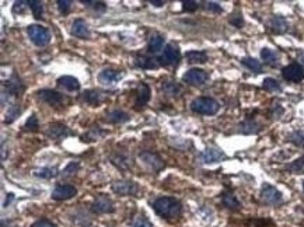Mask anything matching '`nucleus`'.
I'll return each mask as SVG.
<instances>
[{
  "instance_id": "f257e3e1",
  "label": "nucleus",
  "mask_w": 304,
  "mask_h": 227,
  "mask_svg": "<svg viewBox=\"0 0 304 227\" xmlns=\"http://www.w3.org/2000/svg\"><path fill=\"white\" fill-rule=\"evenodd\" d=\"M153 209L156 210L158 216L166 217V219H175L181 215L182 206L175 198H170V196H163L158 198L153 202Z\"/></svg>"
},
{
  "instance_id": "f03ea898",
  "label": "nucleus",
  "mask_w": 304,
  "mask_h": 227,
  "mask_svg": "<svg viewBox=\"0 0 304 227\" xmlns=\"http://www.w3.org/2000/svg\"><path fill=\"white\" fill-rule=\"evenodd\" d=\"M220 105L212 97H198L191 103V110L202 115H215L219 111Z\"/></svg>"
},
{
  "instance_id": "7ed1b4c3",
  "label": "nucleus",
  "mask_w": 304,
  "mask_h": 227,
  "mask_svg": "<svg viewBox=\"0 0 304 227\" xmlns=\"http://www.w3.org/2000/svg\"><path fill=\"white\" fill-rule=\"evenodd\" d=\"M28 35L37 46H46L51 41L49 31L45 27L37 25V24H32L28 27Z\"/></svg>"
},
{
  "instance_id": "20e7f679",
  "label": "nucleus",
  "mask_w": 304,
  "mask_h": 227,
  "mask_svg": "<svg viewBox=\"0 0 304 227\" xmlns=\"http://www.w3.org/2000/svg\"><path fill=\"white\" fill-rule=\"evenodd\" d=\"M261 199H262L263 204L272 205V206L281 205L283 202V196L281 194V191L276 189L273 185H269V184H265L262 186V189H261Z\"/></svg>"
},
{
  "instance_id": "39448f33",
  "label": "nucleus",
  "mask_w": 304,
  "mask_h": 227,
  "mask_svg": "<svg viewBox=\"0 0 304 227\" xmlns=\"http://www.w3.org/2000/svg\"><path fill=\"white\" fill-rule=\"evenodd\" d=\"M181 59V53L177 45L174 44H168L167 46L164 48V51L160 56V65H164V66H173V65H177Z\"/></svg>"
},
{
  "instance_id": "423d86ee",
  "label": "nucleus",
  "mask_w": 304,
  "mask_h": 227,
  "mask_svg": "<svg viewBox=\"0 0 304 227\" xmlns=\"http://www.w3.org/2000/svg\"><path fill=\"white\" fill-rule=\"evenodd\" d=\"M282 76L284 80L292 83H300L304 79V68L299 63H292L287 65L282 69Z\"/></svg>"
},
{
  "instance_id": "0eeeda50",
  "label": "nucleus",
  "mask_w": 304,
  "mask_h": 227,
  "mask_svg": "<svg viewBox=\"0 0 304 227\" xmlns=\"http://www.w3.org/2000/svg\"><path fill=\"white\" fill-rule=\"evenodd\" d=\"M38 97L41 101L46 103L51 107H59V105H63L65 101H67V98L63 94L58 93L55 90H48V89L38 91Z\"/></svg>"
},
{
  "instance_id": "6e6552de",
  "label": "nucleus",
  "mask_w": 304,
  "mask_h": 227,
  "mask_svg": "<svg viewBox=\"0 0 304 227\" xmlns=\"http://www.w3.org/2000/svg\"><path fill=\"white\" fill-rule=\"evenodd\" d=\"M182 79H184V82L192 84V86H202V84L208 82L209 74L202 69H191L184 74Z\"/></svg>"
},
{
  "instance_id": "1a4fd4ad",
  "label": "nucleus",
  "mask_w": 304,
  "mask_h": 227,
  "mask_svg": "<svg viewBox=\"0 0 304 227\" xmlns=\"http://www.w3.org/2000/svg\"><path fill=\"white\" fill-rule=\"evenodd\" d=\"M224 159H226V155L221 150L216 149V147H208L199 155V161L200 163H205V164L219 163V161L224 160Z\"/></svg>"
},
{
  "instance_id": "9d476101",
  "label": "nucleus",
  "mask_w": 304,
  "mask_h": 227,
  "mask_svg": "<svg viewBox=\"0 0 304 227\" xmlns=\"http://www.w3.org/2000/svg\"><path fill=\"white\" fill-rule=\"evenodd\" d=\"M112 191L122 196L136 195L139 186L136 182H132V181H116L112 184Z\"/></svg>"
},
{
  "instance_id": "9b49d317",
  "label": "nucleus",
  "mask_w": 304,
  "mask_h": 227,
  "mask_svg": "<svg viewBox=\"0 0 304 227\" xmlns=\"http://www.w3.org/2000/svg\"><path fill=\"white\" fill-rule=\"evenodd\" d=\"M76 194H77L76 186L69 185V184H59L55 186V189L52 191V198L55 201H66V199L73 198Z\"/></svg>"
},
{
  "instance_id": "f8f14e48",
  "label": "nucleus",
  "mask_w": 304,
  "mask_h": 227,
  "mask_svg": "<svg viewBox=\"0 0 304 227\" xmlns=\"http://www.w3.org/2000/svg\"><path fill=\"white\" fill-rule=\"evenodd\" d=\"M139 157H140V160H142L152 171H154V173H158L160 170L164 168V161H163L157 155H154V153L145 152V153H142Z\"/></svg>"
},
{
  "instance_id": "ddd939ff",
  "label": "nucleus",
  "mask_w": 304,
  "mask_h": 227,
  "mask_svg": "<svg viewBox=\"0 0 304 227\" xmlns=\"http://www.w3.org/2000/svg\"><path fill=\"white\" fill-rule=\"evenodd\" d=\"M93 210L95 213H111L114 212V204L108 196H98L93 204Z\"/></svg>"
},
{
  "instance_id": "4468645a",
  "label": "nucleus",
  "mask_w": 304,
  "mask_h": 227,
  "mask_svg": "<svg viewBox=\"0 0 304 227\" xmlns=\"http://www.w3.org/2000/svg\"><path fill=\"white\" fill-rule=\"evenodd\" d=\"M72 35H74L76 38H80V40H88L90 38V28L87 25V23L82 19H77L73 21L72 24Z\"/></svg>"
},
{
  "instance_id": "2eb2a0df",
  "label": "nucleus",
  "mask_w": 304,
  "mask_h": 227,
  "mask_svg": "<svg viewBox=\"0 0 304 227\" xmlns=\"http://www.w3.org/2000/svg\"><path fill=\"white\" fill-rule=\"evenodd\" d=\"M268 27L275 34H284L289 28V24L282 16H273V17H271V20L268 21Z\"/></svg>"
},
{
  "instance_id": "dca6fc26",
  "label": "nucleus",
  "mask_w": 304,
  "mask_h": 227,
  "mask_svg": "<svg viewBox=\"0 0 304 227\" xmlns=\"http://www.w3.org/2000/svg\"><path fill=\"white\" fill-rule=\"evenodd\" d=\"M122 79V74L114 70V69H104L103 72L98 74V80L101 84L105 86H111V84H115L116 82H119Z\"/></svg>"
},
{
  "instance_id": "f3484780",
  "label": "nucleus",
  "mask_w": 304,
  "mask_h": 227,
  "mask_svg": "<svg viewBox=\"0 0 304 227\" xmlns=\"http://www.w3.org/2000/svg\"><path fill=\"white\" fill-rule=\"evenodd\" d=\"M46 134L52 139H63V137L70 135V131H69L67 126H65L63 124H51L48 126Z\"/></svg>"
},
{
  "instance_id": "a211bd4d",
  "label": "nucleus",
  "mask_w": 304,
  "mask_h": 227,
  "mask_svg": "<svg viewBox=\"0 0 304 227\" xmlns=\"http://www.w3.org/2000/svg\"><path fill=\"white\" fill-rule=\"evenodd\" d=\"M58 86H61L67 91H77L80 89L79 80L76 77H72V76H62V77H59L58 79Z\"/></svg>"
},
{
  "instance_id": "6ab92c4d",
  "label": "nucleus",
  "mask_w": 304,
  "mask_h": 227,
  "mask_svg": "<svg viewBox=\"0 0 304 227\" xmlns=\"http://www.w3.org/2000/svg\"><path fill=\"white\" fill-rule=\"evenodd\" d=\"M6 89H7V93L11 95H20L24 91V84L21 83V80L14 74L11 79H9L6 82Z\"/></svg>"
},
{
  "instance_id": "aec40b11",
  "label": "nucleus",
  "mask_w": 304,
  "mask_h": 227,
  "mask_svg": "<svg viewBox=\"0 0 304 227\" xmlns=\"http://www.w3.org/2000/svg\"><path fill=\"white\" fill-rule=\"evenodd\" d=\"M261 58H262V61H265V63H268L271 66H278L279 61H281L279 53L275 52L273 49H269V48H263L261 51Z\"/></svg>"
},
{
  "instance_id": "412c9836",
  "label": "nucleus",
  "mask_w": 304,
  "mask_h": 227,
  "mask_svg": "<svg viewBox=\"0 0 304 227\" xmlns=\"http://www.w3.org/2000/svg\"><path fill=\"white\" fill-rule=\"evenodd\" d=\"M107 121L111 124H124L126 121H129V114L119 111V110H114L107 114Z\"/></svg>"
},
{
  "instance_id": "4be33fe9",
  "label": "nucleus",
  "mask_w": 304,
  "mask_h": 227,
  "mask_svg": "<svg viewBox=\"0 0 304 227\" xmlns=\"http://www.w3.org/2000/svg\"><path fill=\"white\" fill-rule=\"evenodd\" d=\"M149 100H150V89H149V86H147V84L142 83V84L139 86V89H137L136 105H139V107H143V105H145Z\"/></svg>"
},
{
  "instance_id": "5701e85b",
  "label": "nucleus",
  "mask_w": 304,
  "mask_h": 227,
  "mask_svg": "<svg viewBox=\"0 0 304 227\" xmlns=\"http://www.w3.org/2000/svg\"><path fill=\"white\" fill-rule=\"evenodd\" d=\"M136 66L142 68V69H157L160 66V63L157 62V59H153V58H147V56H137L135 59Z\"/></svg>"
},
{
  "instance_id": "b1692460",
  "label": "nucleus",
  "mask_w": 304,
  "mask_h": 227,
  "mask_svg": "<svg viewBox=\"0 0 304 227\" xmlns=\"http://www.w3.org/2000/svg\"><path fill=\"white\" fill-rule=\"evenodd\" d=\"M83 100L87 104H90V105H98V104L104 100V97H103V93H100V91L87 90V91L83 93Z\"/></svg>"
},
{
  "instance_id": "393cba45",
  "label": "nucleus",
  "mask_w": 304,
  "mask_h": 227,
  "mask_svg": "<svg viewBox=\"0 0 304 227\" xmlns=\"http://www.w3.org/2000/svg\"><path fill=\"white\" fill-rule=\"evenodd\" d=\"M164 48V38L161 35H152L149 40V51L152 53H158Z\"/></svg>"
},
{
  "instance_id": "a878e982",
  "label": "nucleus",
  "mask_w": 304,
  "mask_h": 227,
  "mask_svg": "<svg viewBox=\"0 0 304 227\" xmlns=\"http://www.w3.org/2000/svg\"><path fill=\"white\" fill-rule=\"evenodd\" d=\"M189 63H205L208 61V55L203 51H189L185 55Z\"/></svg>"
},
{
  "instance_id": "bb28decb",
  "label": "nucleus",
  "mask_w": 304,
  "mask_h": 227,
  "mask_svg": "<svg viewBox=\"0 0 304 227\" xmlns=\"http://www.w3.org/2000/svg\"><path fill=\"white\" fill-rule=\"evenodd\" d=\"M221 202L226 207H229L231 210H239L240 209V202L236 196L233 194H223V198H221Z\"/></svg>"
},
{
  "instance_id": "cd10ccee",
  "label": "nucleus",
  "mask_w": 304,
  "mask_h": 227,
  "mask_svg": "<svg viewBox=\"0 0 304 227\" xmlns=\"http://www.w3.org/2000/svg\"><path fill=\"white\" fill-rule=\"evenodd\" d=\"M28 7L31 9L32 14L37 20H41L42 14H43V4L40 0H30L28 1Z\"/></svg>"
},
{
  "instance_id": "c85d7f7f",
  "label": "nucleus",
  "mask_w": 304,
  "mask_h": 227,
  "mask_svg": "<svg viewBox=\"0 0 304 227\" xmlns=\"http://www.w3.org/2000/svg\"><path fill=\"white\" fill-rule=\"evenodd\" d=\"M242 65L244 66H247L250 70L255 73H261L262 72V65L260 61H257V59H254V58H244L241 61Z\"/></svg>"
},
{
  "instance_id": "c756f323",
  "label": "nucleus",
  "mask_w": 304,
  "mask_h": 227,
  "mask_svg": "<svg viewBox=\"0 0 304 227\" xmlns=\"http://www.w3.org/2000/svg\"><path fill=\"white\" fill-rule=\"evenodd\" d=\"M35 176L41 178H53L58 176V168L56 167H43L41 170H35Z\"/></svg>"
},
{
  "instance_id": "7c9ffc66",
  "label": "nucleus",
  "mask_w": 304,
  "mask_h": 227,
  "mask_svg": "<svg viewBox=\"0 0 304 227\" xmlns=\"http://www.w3.org/2000/svg\"><path fill=\"white\" fill-rule=\"evenodd\" d=\"M263 90H266V91H281L282 90V87H281V84L278 80H275L272 77H268V79H265L263 80V84H262Z\"/></svg>"
},
{
  "instance_id": "2f4dec72",
  "label": "nucleus",
  "mask_w": 304,
  "mask_h": 227,
  "mask_svg": "<svg viewBox=\"0 0 304 227\" xmlns=\"http://www.w3.org/2000/svg\"><path fill=\"white\" fill-rule=\"evenodd\" d=\"M161 90L167 95H177L179 93L178 84L175 82H164L161 86Z\"/></svg>"
},
{
  "instance_id": "473e14b6",
  "label": "nucleus",
  "mask_w": 304,
  "mask_h": 227,
  "mask_svg": "<svg viewBox=\"0 0 304 227\" xmlns=\"http://www.w3.org/2000/svg\"><path fill=\"white\" fill-rule=\"evenodd\" d=\"M20 114L21 108L19 105H11L10 108L7 110V114H6V124H11Z\"/></svg>"
},
{
  "instance_id": "72a5a7b5",
  "label": "nucleus",
  "mask_w": 304,
  "mask_h": 227,
  "mask_svg": "<svg viewBox=\"0 0 304 227\" xmlns=\"http://www.w3.org/2000/svg\"><path fill=\"white\" fill-rule=\"evenodd\" d=\"M103 135H104V132H103V131H101V129H100V128L97 126V128H93V129H91V131H90V132H88V134H87V135H84L83 140H84V142H91V140H98V139H100V137H101Z\"/></svg>"
},
{
  "instance_id": "f704fd0d",
  "label": "nucleus",
  "mask_w": 304,
  "mask_h": 227,
  "mask_svg": "<svg viewBox=\"0 0 304 227\" xmlns=\"http://www.w3.org/2000/svg\"><path fill=\"white\" fill-rule=\"evenodd\" d=\"M240 132H242V134H255V132H258V125L252 122V121L242 122L240 125Z\"/></svg>"
},
{
  "instance_id": "c9c22d12",
  "label": "nucleus",
  "mask_w": 304,
  "mask_h": 227,
  "mask_svg": "<svg viewBox=\"0 0 304 227\" xmlns=\"http://www.w3.org/2000/svg\"><path fill=\"white\" fill-rule=\"evenodd\" d=\"M25 131H30V132H37L38 131V128H40V122H38V118H37V115H31L30 118H28V121L25 122Z\"/></svg>"
},
{
  "instance_id": "e433bc0d",
  "label": "nucleus",
  "mask_w": 304,
  "mask_h": 227,
  "mask_svg": "<svg viewBox=\"0 0 304 227\" xmlns=\"http://www.w3.org/2000/svg\"><path fill=\"white\" fill-rule=\"evenodd\" d=\"M289 140L296 146H299V147H304V135L302 132H299V131H296V132L290 135Z\"/></svg>"
},
{
  "instance_id": "4c0bfd02",
  "label": "nucleus",
  "mask_w": 304,
  "mask_h": 227,
  "mask_svg": "<svg viewBox=\"0 0 304 227\" xmlns=\"http://www.w3.org/2000/svg\"><path fill=\"white\" fill-rule=\"evenodd\" d=\"M289 170L294 173V174H299V173H302L304 170V156L303 157H300L299 160H296L294 163L289 165Z\"/></svg>"
},
{
  "instance_id": "58836bf2",
  "label": "nucleus",
  "mask_w": 304,
  "mask_h": 227,
  "mask_svg": "<svg viewBox=\"0 0 304 227\" xmlns=\"http://www.w3.org/2000/svg\"><path fill=\"white\" fill-rule=\"evenodd\" d=\"M72 3H73V1H70V0H58V1H56L58 9H59V11L62 13L63 16L67 14V13L70 11V9H72Z\"/></svg>"
},
{
  "instance_id": "ea45409f",
  "label": "nucleus",
  "mask_w": 304,
  "mask_h": 227,
  "mask_svg": "<svg viewBox=\"0 0 304 227\" xmlns=\"http://www.w3.org/2000/svg\"><path fill=\"white\" fill-rule=\"evenodd\" d=\"M130 161H132V160H129L128 157H122V156L112 157V163L118 165V167H121V168H128L129 165H132Z\"/></svg>"
},
{
  "instance_id": "a19ab883",
  "label": "nucleus",
  "mask_w": 304,
  "mask_h": 227,
  "mask_svg": "<svg viewBox=\"0 0 304 227\" xmlns=\"http://www.w3.org/2000/svg\"><path fill=\"white\" fill-rule=\"evenodd\" d=\"M79 168H80V165H79V163H74V161H72L70 164L67 165L65 170H63V177H69V176H73V174H76L77 171H79Z\"/></svg>"
},
{
  "instance_id": "79ce46f5",
  "label": "nucleus",
  "mask_w": 304,
  "mask_h": 227,
  "mask_svg": "<svg viewBox=\"0 0 304 227\" xmlns=\"http://www.w3.org/2000/svg\"><path fill=\"white\" fill-rule=\"evenodd\" d=\"M198 7H199V3H198V1H194V0H191V1H184V3H182V9L185 11H189V13L195 11Z\"/></svg>"
},
{
  "instance_id": "37998d69",
  "label": "nucleus",
  "mask_w": 304,
  "mask_h": 227,
  "mask_svg": "<svg viewBox=\"0 0 304 227\" xmlns=\"http://www.w3.org/2000/svg\"><path fill=\"white\" fill-rule=\"evenodd\" d=\"M230 23L234 25V27H237V28H241L242 25H244V20H242V16L241 14H239V13H236V14H233L230 19Z\"/></svg>"
},
{
  "instance_id": "c03bdc74",
  "label": "nucleus",
  "mask_w": 304,
  "mask_h": 227,
  "mask_svg": "<svg viewBox=\"0 0 304 227\" xmlns=\"http://www.w3.org/2000/svg\"><path fill=\"white\" fill-rule=\"evenodd\" d=\"M205 7H206V10H209L212 11V13H221V7H220V4L219 3H215V1H206L205 3Z\"/></svg>"
},
{
  "instance_id": "a18cd8bd",
  "label": "nucleus",
  "mask_w": 304,
  "mask_h": 227,
  "mask_svg": "<svg viewBox=\"0 0 304 227\" xmlns=\"http://www.w3.org/2000/svg\"><path fill=\"white\" fill-rule=\"evenodd\" d=\"M28 7V1H16L13 6V13H24V10Z\"/></svg>"
},
{
  "instance_id": "49530a36",
  "label": "nucleus",
  "mask_w": 304,
  "mask_h": 227,
  "mask_svg": "<svg viewBox=\"0 0 304 227\" xmlns=\"http://www.w3.org/2000/svg\"><path fill=\"white\" fill-rule=\"evenodd\" d=\"M83 3L87 7H93L97 11H98V9L101 11L105 10V3H103V1H83Z\"/></svg>"
},
{
  "instance_id": "de8ad7c7",
  "label": "nucleus",
  "mask_w": 304,
  "mask_h": 227,
  "mask_svg": "<svg viewBox=\"0 0 304 227\" xmlns=\"http://www.w3.org/2000/svg\"><path fill=\"white\" fill-rule=\"evenodd\" d=\"M132 227H154L147 219H145V217H140V219H137L136 222L132 225Z\"/></svg>"
},
{
  "instance_id": "09e8293b",
  "label": "nucleus",
  "mask_w": 304,
  "mask_h": 227,
  "mask_svg": "<svg viewBox=\"0 0 304 227\" xmlns=\"http://www.w3.org/2000/svg\"><path fill=\"white\" fill-rule=\"evenodd\" d=\"M31 227H56L52 222L46 220V219H41V220H37Z\"/></svg>"
},
{
  "instance_id": "8fccbe9b",
  "label": "nucleus",
  "mask_w": 304,
  "mask_h": 227,
  "mask_svg": "<svg viewBox=\"0 0 304 227\" xmlns=\"http://www.w3.org/2000/svg\"><path fill=\"white\" fill-rule=\"evenodd\" d=\"M150 3H152L153 6H156V7H161V6L164 4V1H163V0H160V1H156V0H154V1H150Z\"/></svg>"
},
{
  "instance_id": "3c124183",
  "label": "nucleus",
  "mask_w": 304,
  "mask_h": 227,
  "mask_svg": "<svg viewBox=\"0 0 304 227\" xmlns=\"http://www.w3.org/2000/svg\"><path fill=\"white\" fill-rule=\"evenodd\" d=\"M303 189H304V182H303Z\"/></svg>"
}]
</instances>
